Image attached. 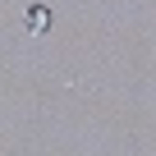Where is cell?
Wrapping results in <instances>:
<instances>
[{
  "label": "cell",
  "mask_w": 156,
  "mask_h": 156,
  "mask_svg": "<svg viewBox=\"0 0 156 156\" xmlns=\"http://www.w3.org/2000/svg\"><path fill=\"white\" fill-rule=\"evenodd\" d=\"M23 19L32 23V32H46V23H51V9H46V5H32V9L23 14Z\"/></svg>",
  "instance_id": "obj_1"
}]
</instances>
